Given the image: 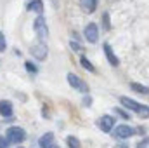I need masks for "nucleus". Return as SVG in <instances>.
I'll use <instances>...</instances> for the list:
<instances>
[{"label":"nucleus","mask_w":149,"mask_h":148,"mask_svg":"<svg viewBox=\"0 0 149 148\" xmlns=\"http://www.w3.org/2000/svg\"><path fill=\"white\" fill-rule=\"evenodd\" d=\"M97 125H99V129H101L102 132H109L113 127H114V117H111V115H102V117L99 118Z\"/></svg>","instance_id":"obj_7"},{"label":"nucleus","mask_w":149,"mask_h":148,"mask_svg":"<svg viewBox=\"0 0 149 148\" xmlns=\"http://www.w3.org/2000/svg\"><path fill=\"white\" fill-rule=\"evenodd\" d=\"M102 49H104V54H106V58H108L109 65H111V66H118V65H120V59L116 58V54H114V51H113L111 45H109V44H104V45H102Z\"/></svg>","instance_id":"obj_9"},{"label":"nucleus","mask_w":149,"mask_h":148,"mask_svg":"<svg viewBox=\"0 0 149 148\" xmlns=\"http://www.w3.org/2000/svg\"><path fill=\"white\" fill-rule=\"evenodd\" d=\"M66 143H68V147H70V148H81L80 140H78V138H74V136H68Z\"/></svg>","instance_id":"obj_15"},{"label":"nucleus","mask_w":149,"mask_h":148,"mask_svg":"<svg viewBox=\"0 0 149 148\" xmlns=\"http://www.w3.org/2000/svg\"><path fill=\"white\" fill-rule=\"evenodd\" d=\"M101 19H102V30H104V32H108V30L111 28V23H109V14H108V12H102V18H101Z\"/></svg>","instance_id":"obj_17"},{"label":"nucleus","mask_w":149,"mask_h":148,"mask_svg":"<svg viewBox=\"0 0 149 148\" xmlns=\"http://www.w3.org/2000/svg\"><path fill=\"white\" fill-rule=\"evenodd\" d=\"M24 66H26V70H28L30 73H37V72H38V68L31 63V61H26V63H24Z\"/></svg>","instance_id":"obj_18"},{"label":"nucleus","mask_w":149,"mask_h":148,"mask_svg":"<svg viewBox=\"0 0 149 148\" xmlns=\"http://www.w3.org/2000/svg\"><path fill=\"white\" fill-rule=\"evenodd\" d=\"M70 47H71L73 51H78V52H81V51H83V47H81V44H78L76 40H71V42H70Z\"/></svg>","instance_id":"obj_19"},{"label":"nucleus","mask_w":149,"mask_h":148,"mask_svg":"<svg viewBox=\"0 0 149 148\" xmlns=\"http://www.w3.org/2000/svg\"><path fill=\"white\" fill-rule=\"evenodd\" d=\"M114 111H116L120 117H123V118H128V113H127V111H123L121 108H114Z\"/></svg>","instance_id":"obj_22"},{"label":"nucleus","mask_w":149,"mask_h":148,"mask_svg":"<svg viewBox=\"0 0 149 148\" xmlns=\"http://www.w3.org/2000/svg\"><path fill=\"white\" fill-rule=\"evenodd\" d=\"M0 115L5 117V118H9L12 115V103L9 99H2L0 101Z\"/></svg>","instance_id":"obj_10"},{"label":"nucleus","mask_w":149,"mask_h":148,"mask_svg":"<svg viewBox=\"0 0 149 148\" xmlns=\"http://www.w3.org/2000/svg\"><path fill=\"white\" fill-rule=\"evenodd\" d=\"M80 63H81V66H83L85 70H88V72H95L94 65H92V63H90V61H88L85 56H81V58H80Z\"/></svg>","instance_id":"obj_16"},{"label":"nucleus","mask_w":149,"mask_h":148,"mask_svg":"<svg viewBox=\"0 0 149 148\" xmlns=\"http://www.w3.org/2000/svg\"><path fill=\"white\" fill-rule=\"evenodd\" d=\"M50 148H59V147H56V145H52V147H50Z\"/></svg>","instance_id":"obj_24"},{"label":"nucleus","mask_w":149,"mask_h":148,"mask_svg":"<svg viewBox=\"0 0 149 148\" xmlns=\"http://www.w3.org/2000/svg\"><path fill=\"white\" fill-rule=\"evenodd\" d=\"M134 132H135V131H134L130 125L120 124V125H116V129H114V138H118V140H127V138L134 136Z\"/></svg>","instance_id":"obj_6"},{"label":"nucleus","mask_w":149,"mask_h":148,"mask_svg":"<svg viewBox=\"0 0 149 148\" xmlns=\"http://www.w3.org/2000/svg\"><path fill=\"white\" fill-rule=\"evenodd\" d=\"M9 145H10V141L5 136H0V148H9Z\"/></svg>","instance_id":"obj_21"},{"label":"nucleus","mask_w":149,"mask_h":148,"mask_svg":"<svg viewBox=\"0 0 149 148\" xmlns=\"http://www.w3.org/2000/svg\"><path fill=\"white\" fill-rule=\"evenodd\" d=\"M68 82H70V85L76 89V91H80V92H88V85L85 84V80H81L78 75L74 73H68Z\"/></svg>","instance_id":"obj_4"},{"label":"nucleus","mask_w":149,"mask_h":148,"mask_svg":"<svg viewBox=\"0 0 149 148\" xmlns=\"http://www.w3.org/2000/svg\"><path fill=\"white\" fill-rule=\"evenodd\" d=\"M7 49V42H5V37H3V33L0 32V52H3Z\"/></svg>","instance_id":"obj_20"},{"label":"nucleus","mask_w":149,"mask_h":148,"mask_svg":"<svg viewBox=\"0 0 149 148\" xmlns=\"http://www.w3.org/2000/svg\"><path fill=\"white\" fill-rule=\"evenodd\" d=\"M80 7L85 12H94L97 9V0H80Z\"/></svg>","instance_id":"obj_12"},{"label":"nucleus","mask_w":149,"mask_h":148,"mask_svg":"<svg viewBox=\"0 0 149 148\" xmlns=\"http://www.w3.org/2000/svg\"><path fill=\"white\" fill-rule=\"evenodd\" d=\"M83 35H85V38H87L90 44H95L97 38H99V28H97V25H95V23H88V25L85 26Z\"/></svg>","instance_id":"obj_5"},{"label":"nucleus","mask_w":149,"mask_h":148,"mask_svg":"<svg viewBox=\"0 0 149 148\" xmlns=\"http://www.w3.org/2000/svg\"><path fill=\"white\" fill-rule=\"evenodd\" d=\"M120 103H121L125 108L135 111V113H137L139 117H142V118H148L149 117V106L142 105V103H139V101H135V99H132V98L121 96V98H120Z\"/></svg>","instance_id":"obj_1"},{"label":"nucleus","mask_w":149,"mask_h":148,"mask_svg":"<svg viewBox=\"0 0 149 148\" xmlns=\"http://www.w3.org/2000/svg\"><path fill=\"white\" fill-rule=\"evenodd\" d=\"M120 148H127V147H120Z\"/></svg>","instance_id":"obj_25"},{"label":"nucleus","mask_w":149,"mask_h":148,"mask_svg":"<svg viewBox=\"0 0 149 148\" xmlns=\"http://www.w3.org/2000/svg\"><path fill=\"white\" fill-rule=\"evenodd\" d=\"M33 30L37 33V37L40 38V42H45L47 37H49V30H47V23L43 19V16H38L33 23Z\"/></svg>","instance_id":"obj_3"},{"label":"nucleus","mask_w":149,"mask_h":148,"mask_svg":"<svg viewBox=\"0 0 149 148\" xmlns=\"http://www.w3.org/2000/svg\"><path fill=\"white\" fill-rule=\"evenodd\" d=\"M5 138H7L10 143L19 145V143H23V141L26 140V131H24L23 127H19V125H12V127H9V129H7Z\"/></svg>","instance_id":"obj_2"},{"label":"nucleus","mask_w":149,"mask_h":148,"mask_svg":"<svg viewBox=\"0 0 149 148\" xmlns=\"http://www.w3.org/2000/svg\"><path fill=\"white\" fill-rule=\"evenodd\" d=\"M83 103H85V105H90V103H92V99H90V98H85V99H83Z\"/></svg>","instance_id":"obj_23"},{"label":"nucleus","mask_w":149,"mask_h":148,"mask_svg":"<svg viewBox=\"0 0 149 148\" xmlns=\"http://www.w3.org/2000/svg\"><path fill=\"white\" fill-rule=\"evenodd\" d=\"M38 145H40V148H50L54 145V134H52V132H45V134L40 138Z\"/></svg>","instance_id":"obj_11"},{"label":"nucleus","mask_w":149,"mask_h":148,"mask_svg":"<svg viewBox=\"0 0 149 148\" xmlns=\"http://www.w3.org/2000/svg\"><path fill=\"white\" fill-rule=\"evenodd\" d=\"M47 52H49V49H47V45L43 42H40V44L31 47V54H33V58H37L38 61H43L47 58Z\"/></svg>","instance_id":"obj_8"},{"label":"nucleus","mask_w":149,"mask_h":148,"mask_svg":"<svg viewBox=\"0 0 149 148\" xmlns=\"http://www.w3.org/2000/svg\"><path fill=\"white\" fill-rule=\"evenodd\" d=\"M130 89L135 91V92H141V94H148L149 92V87L141 85V84H137V82H130Z\"/></svg>","instance_id":"obj_14"},{"label":"nucleus","mask_w":149,"mask_h":148,"mask_svg":"<svg viewBox=\"0 0 149 148\" xmlns=\"http://www.w3.org/2000/svg\"><path fill=\"white\" fill-rule=\"evenodd\" d=\"M28 11L42 14V12H43V2H42V0H31V2L28 4Z\"/></svg>","instance_id":"obj_13"}]
</instances>
